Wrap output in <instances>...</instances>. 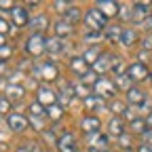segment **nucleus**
I'll use <instances>...</instances> for the list:
<instances>
[{
  "instance_id": "5fc2aeb1",
  "label": "nucleus",
  "mask_w": 152,
  "mask_h": 152,
  "mask_svg": "<svg viewBox=\"0 0 152 152\" xmlns=\"http://www.w3.org/2000/svg\"><path fill=\"white\" fill-rule=\"evenodd\" d=\"M150 83H152V72H150Z\"/></svg>"
},
{
  "instance_id": "b1692460",
  "label": "nucleus",
  "mask_w": 152,
  "mask_h": 152,
  "mask_svg": "<svg viewBox=\"0 0 152 152\" xmlns=\"http://www.w3.org/2000/svg\"><path fill=\"white\" fill-rule=\"evenodd\" d=\"M137 32L135 30H133V28H125L123 30V36H121V45L123 47H133V45H135L137 42Z\"/></svg>"
},
{
  "instance_id": "a211bd4d",
  "label": "nucleus",
  "mask_w": 152,
  "mask_h": 152,
  "mask_svg": "<svg viewBox=\"0 0 152 152\" xmlns=\"http://www.w3.org/2000/svg\"><path fill=\"white\" fill-rule=\"evenodd\" d=\"M47 26H49V19H47V15H36V17H32V21H30V30H32V34H40V32H45L47 30Z\"/></svg>"
},
{
  "instance_id": "7ed1b4c3",
  "label": "nucleus",
  "mask_w": 152,
  "mask_h": 152,
  "mask_svg": "<svg viewBox=\"0 0 152 152\" xmlns=\"http://www.w3.org/2000/svg\"><path fill=\"white\" fill-rule=\"evenodd\" d=\"M26 51L30 57H40L47 53V38L42 34H32L26 40Z\"/></svg>"
},
{
  "instance_id": "bb28decb",
  "label": "nucleus",
  "mask_w": 152,
  "mask_h": 152,
  "mask_svg": "<svg viewBox=\"0 0 152 152\" xmlns=\"http://www.w3.org/2000/svg\"><path fill=\"white\" fill-rule=\"evenodd\" d=\"M104 34H106V38H108L110 42H121L123 28H118V26H108V28L104 30Z\"/></svg>"
},
{
  "instance_id": "dca6fc26",
  "label": "nucleus",
  "mask_w": 152,
  "mask_h": 152,
  "mask_svg": "<svg viewBox=\"0 0 152 152\" xmlns=\"http://www.w3.org/2000/svg\"><path fill=\"white\" fill-rule=\"evenodd\" d=\"M146 99H148V97H146V93H144L140 87H131V89L127 91V102H129L131 106H137V108H140Z\"/></svg>"
},
{
  "instance_id": "58836bf2",
  "label": "nucleus",
  "mask_w": 152,
  "mask_h": 152,
  "mask_svg": "<svg viewBox=\"0 0 152 152\" xmlns=\"http://www.w3.org/2000/svg\"><path fill=\"white\" fill-rule=\"evenodd\" d=\"M13 55V47H0V61H7L9 59V57Z\"/></svg>"
},
{
  "instance_id": "ddd939ff",
  "label": "nucleus",
  "mask_w": 152,
  "mask_h": 152,
  "mask_svg": "<svg viewBox=\"0 0 152 152\" xmlns=\"http://www.w3.org/2000/svg\"><path fill=\"white\" fill-rule=\"evenodd\" d=\"M57 150L59 152H76V140H74V135L70 131L59 135V140H57Z\"/></svg>"
},
{
  "instance_id": "2eb2a0df",
  "label": "nucleus",
  "mask_w": 152,
  "mask_h": 152,
  "mask_svg": "<svg viewBox=\"0 0 152 152\" xmlns=\"http://www.w3.org/2000/svg\"><path fill=\"white\" fill-rule=\"evenodd\" d=\"M74 95H76L74 85H70V83L61 80V89H59V106H64V108H66V106L74 99Z\"/></svg>"
},
{
  "instance_id": "4c0bfd02",
  "label": "nucleus",
  "mask_w": 152,
  "mask_h": 152,
  "mask_svg": "<svg viewBox=\"0 0 152 152\" xmlns=\"http://www.w3.org/2000/svg\"><path fill=\"white\" fill-rule=\"evenodd\" d=\"M121 17L125 21H131L133 19V4H123L121 7Z\"/></svg>"
},
{
  "instance_id": "ea45409f",
  "label": "nucleus",
  "mask_w": 152,
  "mask_h": 152,
  "mask_svg": "<svg viewBox=\"0 0 152 152\" xmlns=\"http://www.w3.org/2000/svg\"><path fill=\"white\" fill-rule=\"evenodd\" d=\"M140 137H142V144H146V146H152V129L148 127V129L142 133Z\"/></svg>"
},
{
  "instance_id": "f3484780",
  "label": "nucleus",
  "mask_w": 152,
  "mask_h": 152,
  "mask_svg": "<svg viewBox=\"0 0 152 152\" xmlns=\"http://www.w3.org/2000/svg\"><path fill=\"white\" fill-rule=\"evenodd\" d=\"M53 30H55V36H57V38H61V40H64V38H68V36H70V34L74 32V26H72V23H68L66 19L61 17L59 21H55Z\"/></svg>"
},
{
  "instance_id": "2f4dec72",
  "label": "nucleus",
  "mask_w": 152,
  "mask_h": 152,
  "mask_svg": "<svg viewBox=\"0 0 152 152\" xmlns=\"http://www.w3.org/2000/svg\"><path fill=\"white\" fill-rule=\"evenodd\" d=\"M30 116H47V108L42 104H38V102H32L30 104Z\"/></svg>"
},
{
  "instance_id": "20e7f679",
  "label": "nucleus",
  "mask_w": 152,
  "mask_h": 152,
  "mask_svg": "<svg viewBox=\"0 0 152 152\" xmlns=\"http://www.w3.org/2000/svg\"><path fill=\"white\" fill-rule=\"evenodd\" d=\"M32 72H34L36 78H40V80H45V83L57 80V74H59L57 66H55V64H51V61H45V64L34 66V70H32Z\"/></svg>"
},
{
  "instance_id": "a19ab883",
  "label": "nucleus",
  "mask_w": 152,
  "mask_h": 152,
  "mask_svg": "<svg viewBox=\"0 0 152 152\" xmlns=\"http://www.w3.org/2000/svg\"><path fill=\"white\" fill-rule=\"evenodd\" d=\"M74 89H76V93H78V95H83L85 99H87L89 95H91V93H89V87H87V85H83V83H78V85H76Z\"/></svg>"
},
{
  "instance_id": "6e6552de",
  "label": "nucleus",
  "mask_w": 152,
  "mask_h": 152,
  "mask_svg": "<svg viewBox=\"0 0 152 152\" xmlns=\"http://www.w3.org/2000/svg\"><path fill=\"white\" fill-rule=\"evenodd\" d=\"M11 19H13V23H15L17 28L30 26V21H32V19L28 17V7H23V4H15V7H13V11H11Z\"/></svg>"
},
{
  "instance_id": "e433bc0d",
  "label": "nucleus",
  "mask_w": 152,
  "mask_h": 152,
  "mask_svg": "<svg viewBox=\"0 0 152 152\" xmlns=\"http://www.w3.org/2000/svg\"><path fill=\"white\" fill-rule=\"evenodd\" d=\"M74 4L72 2H68V0H55V2H53V9L55 11H61V13H66L68 9H72Z\"/></svg>"
},
{
  "instance_id": "6ab92c4d",
  "label": "nucleus",
  "mask_w": 152,
  "mask_h": 152,
  "mask_svg": "<svg viewBox=\"0 0 152 152\" xmlns=\"http://www.w3.org/2000/svg\"><path fill=\"white\" fill-rule=\"evenodd\" d=\"M23 95H26V89L23 85H19V83H11L7 87V97L11 102H19V99H23Z\"/></svg>"
},
{
  "instance_id": "39448f33",
  "label": "nucleus",
  "mask_w": 152,
  "mask_h": 152,
  "mask_svg": "<svg viewBox=\"0 0 152 152\" xmlns=\"http://www.w3.org/2000/svg\"><path fill=\"white\" fill-rule=\"evenodd\" d=\"M127 76L133 80V83H142V80H146V78H150V72H148V68H146V64H131V66H127Z\"/></svg>"
},
{
  "instance_id": "aec40b11",
  "label": "nucleus",
  "mask_w": 152,
  "mask_h": 152,
  "mask_svg": "<svg viewBox=\"0 0 152 152\" xmlns=\"http://www.w3.org/2000/svg\"><path fill=\"white\" fill-rule=\"evenodd\" d=\"M70 68H72L74 74H78V76H85V74L89 72V64L85 61L83 55H80V57H72V59H70Z\"/></svg>"
},
{
  "instance_id": "37998d69",
  "label": "nucleus",
  "mask_w": 152,
  "mask_h": 152,
  "mask_svg": "<svg viewBox=\"0 0 152 152\" xmlns=\"http://www.w3.org/2000/svg\"><path fill=\"white\" fill-rule=\"evenodd\" d=\"M140 110L146 112V116H148V114H152V99H146V102L140 106Z\"/></svg>"
},
{
  "instance_id": "3c124183",
  "label": "nucleus",
  "mask_w": 152,
  "mask_h": 152,
  "mask_svg": "<svg viewBox=\"0 0 152 152\" xmlns=\"http://www.w3.org/2000/svg\"><path fill=\"white\" fill-rule=\"evenodd\" d=\"M15 152H32V150H30V148H28V146H21V148H17V150H15Z\"/></svg>"
},
{
  "instance_id": "4d7b16f0",
  "label": "nucleus",
  "mask_w": 152,
  "mask_h": 152,
  "mask_svg": "<svg viewBox=\"0 0 152 152\" xmlns=\"http://www.w3.org/2000/svg\"><path fill=\"white\" fill-rule=\"evenodd\" d=\"M150 152H152V148H150Z\"/></svg>"
},
{
  "instance_id": "412c9836",
  "label": "nucleus",
  "mask_w": 152,
  "mask_h": 152,
  "mask_svg": "<svg viewBox=\"0 0 152 152\" xmlns=\"http://www.w3.org/2000/svg\"><path fill=\"white\" fill-rule=\"evenodd\" d=\"M123 133H125V125H123V121H121L118 116L110 118V123H108V135H110V137H121Z\"/></svg>"
},
{
  "instance_id": "c756f323",
  "label": "nucleus",
  "mask_w": 152,
  "mask_h": 152,
  "mask_svg": "<svg viewBox=\"0 0 152 152\" xmlns=\"http://www.w3.org/2000/svg\"><path fill=\"white\" fill-rule=\"evenodd\" d=\"M129 129H131L133 133H140V135H142V133L148 129V125H146V118H133V121L129 123Z\"/></svg>"
},
{
  "instance_id": "8fccbe9b",
  "label": "nucleus",
  "mask_w": 152,
  "mask_h": 152,
  "mask_svg": "<svg viewBox=\"0 0 152 152\" xmlns=\"http://www.w3.org/2000/svg\"><path fill=\"white\" fill-rule=\"evenodd\" d=\"M144 26H146V28H148V30H152V15H150V17H148V19H146V23H144Z\"/></svg>"
},
{
  "instance_id": "cd10ccee",
  "label": "nucleus",
  "mask_w": 152,
  "mask_h": 152,
  "mask_svg": "<svg viewBox=\"0 0 152 152\" xmlns=\"http://www.w3.org/2000/svg\"><path fill=\"white\" fill-rule=\"evenodd\" d=\"M110 110H112L114 116H118V118H121V116H125V112H127L129 108H127V104H125V102L112 99V102H110Z\"/></svg>"
},
{
  "instance_id": "473e14b6",
  "label": "nucleus",
  "mask_w": 152,
  "mask_h": 152,
  "mask_svg": "<svg viewBox=\"0 0 152 152\" xmlns=\"http://www.w3.org/2000/svg\"><path fill=\"white\" fill-rule=\"evenodd\" d=\"M30 125H32L36 131H40V133L47 131V125H45V118H42V116H30Z\"/></svg>"
},
{
  "instance_id": "0eeeda50",
  "label": "nucleus",
  "mask_w": 152,
  "mask_h": 152,
  "mask_svg": "<svg viewBox=\"0 0 152 152\" xmlns=\"http://www.w3.org/2000/svg\"><path fill=\"white\" fill-rule=\"evenodd\" d=\"M55 99H57V95H55L53 89H49L47 85L38 87V91H36V102L38 104H42L45 108H51V106H55Z\"/></svg>"
},
{
  "instance_id": "72a5a7b5",
  "label": "nucleus",
  "mask_w": 152,
  "mask_h": 152,
  "mask_svg": "<svg viewBox=\"0 0 152 152\" xmlns=\"http://www.w3.org/2000/svg\"><path fill=\"white\" fill-rule=\"evenodd\" d=\"M11 108H13V102L7 97V95H4V97H0V114H7V116H11Z\"/></svg>"
},
{
  "instance_id": "864d4df0",
  "label": "nucleus",
  "mask_w": 152,
  "mask_h": 152,
  "mask_svg": "<svg viewBox=\"0 0 152 152\" xmlns=\"http://www.w3.org/2000/svg\"><path fill=\"white\" fill-rule=\"evenodd\" d=\"M0 47H7V38L2 34H0Z\"/></svg>"
},
{
  "instance_id": "f03ea898",
  "label": "nucleus",
  "mask_w": 152,
  "mask_h": 152,
  "mask_svg": "<svg viewBox=\"0 0 152 152\" xmlns=\"http://www.w3.org/2000/svg\"><path fill=\"white\" fill-rule=\"evenodd\" d=\"M116 85H114L112 78H106V76H99V80L93 85V93L99 95L102 99H114V95H116Z\"/></svg>"
},
{
  "instance_id": "c85d7f7f",
  "label": "nucleus",
  "mask_w": 152,
  "mask_h": 152,
  "mask_svg": "<svg viewBox=\"0 0 152 152\" xmlns=\"http://www.w3.org/2000/svg\"><path fill=\"white\" fill-rule=\"evenodd\" d=\"M80 15H83V13H80V9H78V7H72V9H68V11L64 13V19H66L68 23H72V26H74V23H78Z\"/></svg>"
},
{
  "instance_id": "de8ad7c7",
  "label": "nucleus",
  "mask_w": 152,
  "mask_h": 152,
  "mask_svg": "<svg viewBox=\"0 0 152 152\" xmlns=\"http://www.w3.org/2000/svg\"><path fill=\"white\" fill-rule=\"evenodd\" d=\"M137 57H140V64H144V59H148V51H144V49H142Z\"/></svg>"
},
{
  "instance_id": "c9c22d12",
  "label": "nucleus",
  "mask_w": 152,
  "mask_h": 152,
  "mask_svg": "<svg viewBox=\"0 0 152 152\" xmlns=\"http://www.w3.org/2000/svg\"><path fill=\"white\" fill-rule=\"evenodd\" d=\"M118 146H121L123 150H129V152H131V148H133V140H131V135L123 133V135L118 137Z\"/></svg>"
},
{
  "instance_id": "1a4fd4ad",
  "label": "nucleus",
  "mask_w": 152,
  "mask_h": 152,
  "mask_svg": "<svg viewBox=\"0 0 152 152\" xmlns=\"http://www.w3.org/2000/svg\"><path fill=\"white\" fill-rule=\"evenodd\" d=\"M30 125V118H26L23 114H17V112H13L11 116H7V127L13 131V133H21L26 127Z\"/></svg>"
},
{
  "instance_id": "49530a36",
  "label": "nucleus",
  "mask_w": 152,
  "mask_h": 152,
  "mask_svg": "<svg viewBox=\"0 0 152 152\" xmlns=\"http://www.w3.org/2000/svg\"><path fill=\"white\" fill-rule=\"evenodd\" d=\"M13 7H15V4L9 2V0H0V9H11V11H13Z\"/></svg>"
},
{
  "instance_id": "c03bdc74",
  "label": "nucleus",
  "mask_w": 152,
  "mask_h": 152,
  "mask_svg": "<svg viewBox=\"0 0 152 152\" xmlns=\"http://www.w3.org/2000/svg\"><path fill=\"white\" fill-rule=\"evenodd\" d=\"M142 47H144V51H152V36H146L144 40H142Z\"/></svg>"
},
{
  "instance_id": "9b49d317",
  "label": "nucleus",
  "mask_w": 152,
  "mask_h": 152,
  "mask_svg": "<svg viewBox=\"0 0 152 152\" xmlns=\"http://www.w3.org/2000/svg\"><path fill=\"white\" fill-rule=\"evenodd\" d=\"M112 59H114V55H112V53H102V57L93 64V72L97 74V76L112 72Z\"/></svg>"
},
{
  "instance_id": "393cba45",
  "label": "nucleus",
  "mask_w": 152,
  "mask_h": 152,
  "mask_svg": "<svg viewBox=\"0 0 152 152\" xmlns=\"http://www.w3.org/2000/svg\"><path fill=\"white\" fill-rule=\"evenodd\" d=\"M102 53H104V51H102L99 47H89V49L83 53V57H85V61H87L89 66H93V64L102 57Z\"/></svg>"
},
{
  "instance_id": "a878e982",
  "label": "nucleus",
  "mask_w": 152,
  "mask_h": 152,
  "mask_svg": "<svg viewBox=\"0 0 152 152\" xmlns=\"http://www.w3.org/2000/svg\"><path fill=\"white\" fill-rule=\"evenodd\" d=\"M114 85H116L118 91H125V93H127V91L133 87V80L129 78L127 72H125V74H121V76H114Z\"/></svg>"
},
{
  "instance_id": "f8f14e48",
  "label": "nucleus",
  "mask_w": 152,
  "mask_h": 152,
  "mask_svg": "<svg viewBox=\"0 0 152 152\" xmlns=\"http://www.w3.org/2000/svg\"><path fill=\"white\" fill-rule=\"evenodd\" d=\"M78 125H80V131H85L87 135H91V133H99V129H102V123H99V118L95 116V114L80 118Z\"/></svg>"
},
{
  "instance_id": "7c9ffc66",
  "label": "nucleus",
  "mask_w": 152,
  "mask_h": 152,
  "mask_svg": "<svg viewBox=\"0 0 152 152\" xmlns=\"http://www.w3.org/2000/svg\"><path fill=\"white\" fill-rule=\"evenodd\" d=\"M47 116H49L51 121H59V118L64 116V106H59V104H55V106L47 108Z\"/></svg>"
},
{
  "instance_id": "5701e85b",
  "label": "nucleus",
  "mask_w": 152,
  "mask_h": 152,
  "mask_svg": "<svg viewBox=\"0 0 152 152\" xmlns=\"http://www.w3.org/2000/svg\"><path fill=\"white\" fill-rule=\"evenodd\" d=\"M85 108L87 110H106V99H102L99 95L91 93L89 97L85 99Z\"/></svg>"
},
{
  "instance_id": "79ce46f5",
  "label": "nucleus",
  "mask_w": 152,
  "mask_h": 152,
  "mask_svg": "<svg viewBox=\"0 0 152 152\" xmlns=\"http://www.w3.org/2000/svg\"><path fill=\"white\" fill-rule=\"evenodd\" d=\"M42 140H47V144H57V140H59V137H55V133L47 129V131L42 133Z\"/></svg>"
},
{
  "instance_id": "423d86ee",
  "label": "nucleus",
  "mask_w": 152,
  "mask_h": 152,
  "mask_svg": "<svg viewBox=\"0 0 152 152\" xmlns=\"http://www.w3.org/2000/svg\"><path fill=\"white\" fill-rule=\"evenodd\" d=\"M121 7H123V4L116 2V0H97V2H95V9H99L108 19L121 15Z\"/></svg>"
},
{
  "instance_id": "4be33fe9",
  "label": "nucleus",
  "mask_w": 152,
  "mask_h": 152,
  "mask_svg": "<svg viewBox=\"0 0 152 152\" xmlns=\"http://www.w3.org/2000/svg\"><path fill=\"white\" fill-rule=\"evenodd\" d=\"M64 51V40L57 36H49L47 38V53L49 55H59Z\"/></svg>"
},
{
  "instance_id": "a18cd8bd",
  "label": "nucleus",
  "mask_w": 152,
  "mask_h": 152,
  "mask_svg": "<svg viewBox=\"0 0 152 152\" xmlns=\"http://www.w3.org/2000/svg\"><path fill=\"white\" fill-rule=\"evenodd\" d=\"M9 30H11V23L7 21V19H0V34L4 36V34H7Z\"/></svg>"
},
{
  "instance_id": "9d476101",
  "label": "nucleus",
  "mask_w": 152,
  "mask_h": 152,
  "mask_svg": "<svg viewBox=\"0 0 152 152\" xmlns=\"http://www.w3.org/2000/svg\"><path fill=\"white\" fill-rule=\"evenodd\" d=\"M150 15V2H133V23H146Z\"/></svg>"
},
{
  "instance_id": "4468645a",
  "label": "nucleus",
  "mask_w": 152,
  "mask_h": 152,
  "mask_svg": "<svg viewBox=\"0 0 152 152\" xmlns=\"http://www.w3.org/2000/svg\"><path fill=\"white\" fill-rule=\"evenodd\" d=\"M108 140H110V135H106V133H91V135H87L89 148H95L99 152H104V148L108 146Z\"/></svg>"
},
{
  "instance_id": "09e8293b",
  "label": "nucleus",
  "mask_w": 152,
  "mask_h": 152,
  "mask_svg": "<svg viewBox=\"0 0 152 152\" xmlns=\"http://www.w3.org/2000/svg\"><path fill=\"white\" fill-rule=\"evenodd\" d=\"M7 74V61H0V76Z\"/></svg>"
},
{
  "instance_id": "f704fd0d",
  "label": "nucleus",
  "mask_w": 152,
  "mask_h": 152,
  "mask_svg": "<svg viewBox=\"0 0 152 152\" xmlns=\"http://www.w3.org/2000/svg\"><path fill=\"white\" fill-rule=\"evenodd\" d=\"M102 40V32H87L85 34V42H89V45H95V47H97V42Z\"/></svg>"
},
{
  "instance_id": "6e6d98bb",
  "label": "nucleus",
  "mask_w": 152,
  "mask_h": 152,
  "mask_svg": "<svg viewBox=\"0 0 152 152\" xmlns=\"http://www.w3.org/2000/svg\"><path fill=\"white\" fill-rule=\"evenodd\" d=\"M104 152H110V150H104Z\"/></svg>"
},
{
  "instance_id": "f257e3e1",
  "label": "nucleus",
  "mask_w": 152,
  "mask_h": 152,
  "mask_svg": "<svg viewBox=\"0 0 152 152\" xmlns=\"http://www.w3.org/2000/svg\"><path fill=\"white\" fill-rule=\"evenodd\" d=\"M85 23H87V28L93 30V32H102V30L108 28V17H106L99 9L91 7V9L85 13Z\"/></svg>"
},
{
  "instance_id": "603ef678",
  "label": "nucleus",
  "mask_w": 152,
  "mask_h": 152,
  "mask_svg": "<svg viewBox=\"0 0 152 152\" xmlns=\"http://www.w3.org/2000/svg\"><path fill=\"white\" fill-rule=\"evenodd\" d=\"M146 125L152 129V114H148V116H146Z\"/></svg>"
}]
</instances>
